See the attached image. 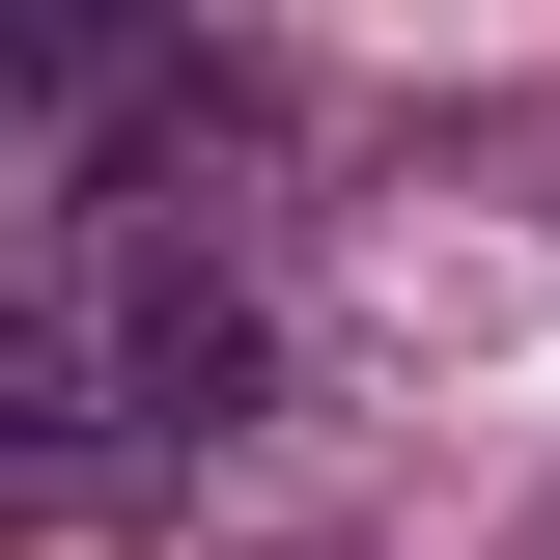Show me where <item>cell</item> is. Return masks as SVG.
Instances as JSON below:
<instances>
[{"mask_svg": "<svg viewBox=\"0 0 560 560\" xmlns=\"http://www.w3.org/2000/svg\"><path fill=\"white\" fill-rule=\"evenodd\" d=\"M84 420H113V337L57 280H0V448H84Z\"/></svg>", "mask_w": 560, "mask_h": 560, "instance_id": "3", "label": "cell"}, {"mask_svg": "<svg viewBox=\"0 0 560 560\" xmlns=\"http://www.w3.org/2000/svg\"><path fill=\"white\" fill-rule=\"evenodd\" d=\"M140 57H168V0H0V84L28 113H113Z\"/></svg>", "mask_w": 560, "mask_h": 560, "instance_id": "2", "label": "cell"}, {"mask_svg": "<svg viewBox=\"0 0 560 560\" xmlns=\"http://www.w3.org/2000/svg\"><path fill=\"white\" fill-rule=\"evenodd\" d=\"M84 337H113V420H140V448H253V420H280V308L224 253H140Z\"/></svg>", "mask_w": 560, "mask_h": 560, "instance_id": "1", "label": "cell"}]
</instances>
